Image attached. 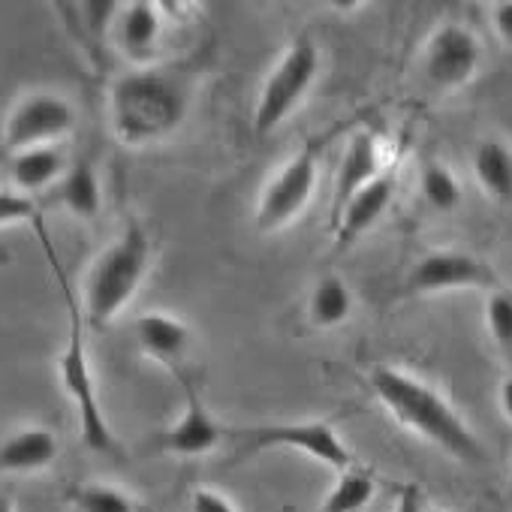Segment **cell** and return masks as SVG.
Wrapping results in <instances>:
<instances>
[{
	"label": "cell",
	"mask_w": 512,
	"mask_h": 512,
	"mask_svg": "<svg viewBox=\"0 0 512 512\" xmlns=\"http://www.w3.org/2000/svg\"><path fill=\"white\" fill-rule=\"evenodd\" d=\"M190 67H139L112 82L109 124L121 145L145 148L175 136L193 106Z\"/></svg>",
	"instance_id": "6da1fadb"
},
{
	"label": "cell",
	"mask_w": 512,
	"mask_h": 512,
	"mask_svg": "<svg viewBox=\"0 0 512 512\" xmlns=\"http://www.w3.org/2000/svg\"><path fill=\"white\" fill-rule=\"evenodd\" d=\"M371 389L377 392V398L386 404V410L398 425L413 428L419 437L431 440L434 446H440L443 452L461 461H473V464L485 461V449L479 437L467 428V422L455 413V407L419 377L392 365H377L371 371Z\"/></svg>",
	"instance_id": "7a4b0ae2"
},
{
	"label": "cell",
	"mask_w": 512,
	"mask_h": 512,
	"mask_svg": "<svg viewBox=\"0 0 512 512\" xmlns=\"http://www.w3.org/2000/svg\"><path fill=\"white\" fill-rule=\"evenodd\" d=\"M43 238H46V232H43ZM46 253H49V263H52V269L58 275V284H61V293H64V305H67V314H70L67 344H64L58 371H61V386L67 389L70 401L76 404L82 443L91 452H97V455H121V443L112 434V425L106 422V413H103V404H100V395H97L94 368H91L88 347H85V314H82V305L73 296V290H70V284H67V278L61 272V263H58L55 247L49 244V238H46Z\"/></svg>",
	"instance_id": "3957f363"
},
{
	"label": "cell",
	"mask_w": 512,
	"mask_h": 512,
	"mask_svg": "<svg viewBox=\"0 0 512 512\" xmlns=\"http://www.w3.org/2000/svg\"><path fill=\"white\" fill-rule=\"evenodd\" d=\"M151 266V235L133 217L124 232L97 256L85 278L82 314L91 329H106L139 293Z\"/></svg>",
	"instance_id": "277c9868"
},
{
	"label": "cell",
	"mask_w": 512,
	"mask_h": 512,
	"mask_svg": "<svg viewBox=\"0 0 512 512\" xmlns=\"http://www.w3.org/2000/svg\"><path fill=\"white\" fill-rule=\"evenodd\" d=\"M317 76H320V49L311 37L302 34L290 43V49L272 67V73L260 88V100H256L253 109V133L269 136L272 130H278L311 94Z\"/></svg>",
	"instance_id": "5b68a950"
},
{
	"label": "cell",
	"mask_w": 512,
	"mask_h": 512,
	"mask_svg": "<svg viewBox=\"0 0 512 512\" xmlns=\"http://www.w3.org/2000/svg\"><path fill=\"white\" fill-rule=\"evenodd\" d=\"M232 440V458H253L272 449H296L302 455H311L314 461L347 470L353 467V452L338 437V431L329 422L311 419V422H278V425H253V428H235L229 434Z\"/></svg>",
	"instance_id": "8992f818"
},
{
	"label": "cell",
	"mask_w": 512,
	"mask_h": 512,
	"mask_svg": "<svg viewBox=\"0 0 512 512\" xmlns=\"http://www.w3.org/2000/svg\"><path fill=\"white\" fill-rule=\"evenodd\" d=\"M317 178H320L317 145H308L263 190V199L256 205V226L272 232L293 223L311 202L317 190Z\"/></svg>",
	"instance_id": "52a82bcc"
},
{
	"label": "cell",
	"mask_w": 512,
	"mask_h": 512,
	"mask_svg": "<svg viewBox=\"0 0 512 512\" xmlns=\"http://www.w3.org/2000/svg\"><path fill=\"white\" fill-rule=\"evenodd\" d=\"M479 58H482V49H479L476 34L464 25L446 22L425 43V55H422L425 82L437 91L464 88L476 76Z\"/></svg>",
	"instance_id": "ba28073f"
},
{
	"label": "cell",
	"mask_w": 512,
	"mask_h": 512,
	"mask_svg": "<svg viewBox=\"0 0 512 512\" xmlns=\"http://www.w3.org/2000/svg\"><path fill=\"white\" fill-rule=\"evenodd\" d=\"M76 127V109L70 100L58 94H31L25 97L7 118V145L16 151L55 145Z\"/></svg>",
	"instance_id": "9c48e42d"
},
{
	"label": "cell",
	"mask_w": 512,
	"mask_h": 512,
	"mask_svg": "<svg viewBox=\"0 0 512 512\" xmlns=\"http://www.w3.org/2000/svg\"><path fill=\"white\" fill-rule=\"evenodd\" d=\"M410 293H446L464 287H494V272L464 250L425 253L407 278Z\"/></svg>",
	"instance_id": "30bf717a"
},
{
	"label": "cell",
	"mask_w": 512,
	"mask_h": 512,
	"mask_svg": "<svg viewBox=\"0 0 512 512\" xmlns=\"http://www.w3.org/2000/svg\"><path fill=\"white\" fill-rule=\"evenodd\" d=\"M181 380H184V413L178 416V422L172 428H166L157 437V449L172 452V455H184V458H196V455L214 452L223 443L226 431L211 416V410L199 398L196 386L184 374H181Z\"/></svg>",
	"instance_id": "8fae6325"
},
{
	"label": "cell",
	"mask_w": 512,
	"mask_h": 512,
	"mask_svg": "<svg viewBox=\"0 0 512 512\" xmlns=\"http://www.w3.org/2000/svg\"><path fill=\"white\" fill-rule=\"evenodd\" d=\"M133 335L145 356L181 374V362L187 359L190 344H193L190 326L184 320L163 314V311H148L133 323Z\"/></svg>",
	"instance_id": "7c38bea8"
},
{
	"label": "cell",
	"mask_w": 512,
	"mask_h": 512,
	"mask_svg": "<svg viewBox=\"0 0 512 512\" xmlns=\"http://www.w3.org/2000/svg\"><path fill=\"white\" fill-rule=\"evenodd\" d=\"M163 34V10L148 0L139 4H121L118 19H115V43L118 49L133 58V61H148L157 52Z\"/></svg>",
	"instance_id": "4fadbf2b"
},
{
	"label": "cell",
	"mask_w": 512,
	"mask_h": 512,
	"mask_svg": "<svg viewBox=\"0 0 512 512\" xmlns=\"http://www.w3.org/2000/svg\"><path fill=\"white\" fill-rule=\"evenodd\" d=\"M392 190H395L392 178L380 175L344 202V208L335 214V238L341 247L353 244L362 232H368L386 214V208L392 202Z\"/></svg>",
	"instance_id": "5bb4252c"
},
{
	"label": "cell",
	"mask_w": 512,
	"mask_h": 512,
	"mask_svg": "<svg viewBox=\"0 0 512 512\" xmlns=\"http://www.w3.org/2000/svg\"><path fill=\"white\" fill-rule=\"evenodd\" d=\"M383 175V157H380V145L371 133H356L347 145V154L341 160L338 169V181H335V214L344 208V202L350 196H356L362 187H368L374 178Z\"/></svg>",
	"instance_id": "9a60e30c"
},
{
	"label": "cell",
	"mask_w": 512,
	"mask_h": 512,
	"mask_svg": "<svg viewBox=\"0 0 512 512\" xmlns=\"http://www.w3.org/2000/svg\"><path fill=\"white\" fill-rule=\"evenodd\" d=\"M58 458V437L49 428H22L0 443V473L46 470Z\"/></svg>",
	"instance_id": "2e32d148"
},
{
	"label": "cell",
	"mask_w": 512,
	"mask_h": 512,
	"mask_svg": "<svg viewBox=\"0 0 512 512\" xmlns=\"http://www.w3.org/2000/svg\"><path fill=\"white\" fill-rule=\"evenodd\" d=\"M67 169H70L67 157H64V151L58 145H40V148L19 151L16 160H13L10 175H13V184L19 187V193L34 199V193L58 184Z\"/></svg>",
	"instance_id": "e0dca14e"
},
{
	"label": "cell",
	"mask_w": 512,
	"mask_h": 512,
	"mask_svg": "<svg viewBox=\"0 0 512 512\" xmlns=\"http://www.w3.org/2000/svg\"><path fill=\"white\" fill-rule=\"evenodd\" d=\"M58 199L79 220H94L100 214L103 187H100V178H97V169L91 160L82 157L64 172V178L58 181Z\"/></svg>",
	"instance_id": "ac0fdd59"
},
{
	"label": "cell",
	"mask_w": 512,
	"mask_h": 512,
	"mask_svg": "<svg viewBox=\"0 0 512 512\" xmlns=\"http://www.w3.org/2000/svg\"><path fill=\"white\" fill-rule=\"evenodd\" d=\"M473 172L491 199H497V202L512 199V148L506 142H500V139L479 142V148L473 154Z\"/></svg>",
	"instance_id": "d6986e66"
},
{
	"label": "cell",
	"mask_w": 512,
	"mask_h": 512,
	"mask_svg": "<svg viewBox=\"0 0 512 512\" xmlns=\"http://www.w3.org/2000/svg\"><path fill=\"white\" fill-rule=\"evenodd\" d=\"M350 314H353V293H350V287H347L338 275L323 278V281L314 287L311 302H308V317H311V323L320 326V329H335V326H341Z\"/></svg>",
	"instance_id": "ffe728a7"
},
{
	"label": "cell",
	"mask_w": 512,
	"mask_h": 512,
	"mask_svg": "<svg viewBox=\"0 0 512 512\" xmlns=\"http://www.w3.org/2000/svg\"><path fill=\"white\" fill-rule=\"evenodd\" d=\"M374 497V476L368 470L347 467L341 470L335 488L323 500V512H359Z\"/></svg>",
	"instance_id": "44dd1931"
},
{
	"label": "cell",
	"mask_w": 512,
	"mask_h": 512,
	"mask_svg": "<svg viewBox=\"0 0 512 512\" xmlns=\"http://www.w3.org/2000/svg\"><path fill=\"white\" fill-rule=\"evenodd\" d=\"M67 500L79 509V512H139V503L124 494L121 488L112 485H73L67 491Z\"/></svg>",
	"instance_id": "7402d4cb"
},
{
	"label": "cell",
	"mask_w": 512,
	"mask_h": 512,
	"mask_svg": "<svg viewBox=\"0 0 512 512\" xmlns=\"http://www.w3.org/2000/svg\"><path fill=\"white\" fill-rule=\"evenodd\" d=\"M419 190H422V199L434 211H443V214L455 211L458 202H461V184H458V178L446 166H440V163H428L422 169Z\"/></svg>",
	"instance_id": "603a6c76"
},
{
	"label": "cell",
	"mask_w": 512,
	"mask_h": 512,
	"mask_svg": "<svg viewBox=\"0 0 512 512\" xmlns=\"http://www.w3.org/2000/svg\"><path fill=\"white\" fill-rule=\"evenodd\" d=\"M485 323L500 347H512V293L494 290L485 302Z\"/></svg>",
	"instance_id": "cb8c5ba5"
},
{
	"label": "cell",
	"mask_w": 512,
	"mask_h": 512,
	"mask_svg": "<svg viewBox=\"0 0 512 512\" xmlns=\"http://www.w3.org/2000/svg\"><path fill=\"white\" fill-rule=\"evenodd\" d=\"M37 223L40 220V208L31 196L25 193H10V190H0V226H10V223Z\"/></svg>",
	"instance_id": "d4e9b609"
},
{
	"label": "cell",
	"mask_w": 512,
	"mask_h": 512,
	"mask_svg": "<svg viewBox=\"0 0 512 512\" xmlns=\"http://www.w3.org/2000/svg\"><path fill=\"white\" fill-rule=\"evenodd\" d=\"M190 512H238V509L220 491H214V488H196L190 494Z\"/></svg>",
	"instance_id": "484cf974"
},
{
	"label": "cell",
	"mask_w": 512,
	"mask_h": 512,
	"mask_svg": "<svg viewBox=\"0 0 512 512\" xmlns=\"http://www.w3.org/2000/svg\"><path fill=\"white\" fill-rule=\"evenodd\" d=\"M491 22H494L497 37L512 49V0H506V4H497L491 10Z\"/></svg>",
	"instance_id": "4316f807"
},
{
	"label": "cell",
	"mask_w": 512,
	"mask_h": 512,
	"mask_svg": "<svg viewBox=\"0 0 512 512\" xmlns=\"http://www.w3.org/2000/svg\"><path fill=\"white\" fill-rule=\"evenodd\" d=\"M392 512H425V500H422V491L416 485H407L398 491V500H395V509Z\"/></svg>",
	"instance_id": "83f0119b"
},
{
	"label": "cell",
	"mask_w": 512,
	"mask_h": 512,
	"mask_svg": "<svg viewBox=\"0 0 512 512\" xmlns=\"http://www.w3.org/2000/svg\"><path fill=\"white\" fill-rule=\"evenodd\" d=\"M500 407H503L506 419L512 422V377H506V380L500 383Z\"/></svg>",
	"instance_id": "f1b7e54d"
},
{
	"label": "cell",
	"mask_w": 512,
	"mask_h": 512,
	"mask_svg": "<svg viewBox=\"0 0 512 512\" xmlns=\"http://www.w3.org/2000/svg\"><path fill=\"white\" fill-rule=\"evenodd\" d=\"M0 512H16V503H13V497L0 494Z\"/></svg>",
	"instance_id": "f546056e"
},
{
	"label": "cell",
	"mask_w": 512,
	"mask_h": 512,
	"mask_svg": "<svg viewBox=\"0 0 512 512\" xmlns=\"http://www.w3.org/2000/svg\"><path fill=\"white\" fill-rule=\"evenodd\" d=\"M431 512H440V509H431Z\"/></svg>",
	"instance_id": "4dcf8cb0"
}]
</instances>
